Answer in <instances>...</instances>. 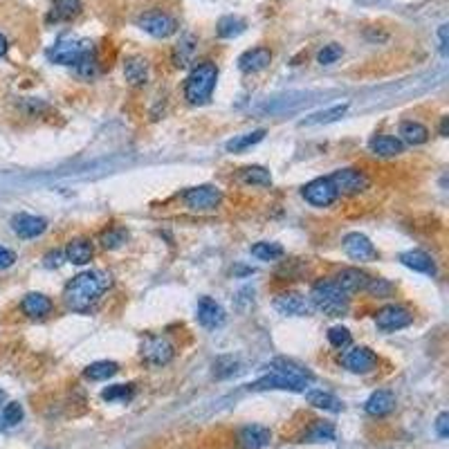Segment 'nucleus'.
<instances>
[{
	"instance_id": "obj_18",
	"label": "nucleus",
	"mask_w": 449,
	"mask_h": 449,
	"mask_svg": "<svg viewBox=\"0 0 449 449\" xmlns=\"http://www.w3.org/2000/svg\"><path fill=\"white\" fill-rule=\"evenodd\" d=\"M236 443L240 449H263L270 443V429L263 424H247L238 431Z\"/></svg>"
},
{
	"instance_id": "obj_41",
	"label": "nucleus",
	"mask_w": 449,
	"mask_h": 449,
	"mask_svg": "<svg viewBox=\"0 0 449 449\" xmlns=\"http://www.w3.org/2000/svg\"><path fill=\"white\" fill-rule=\"evenodd\" d=\"M364 292L373 294V297H378V299H385V297H391L393 286L382 277H368V283H366Z\"/></svg>"
},
{
	"instance_id": "obj_7",
	"label": "nucleus",
	"mask_w": 449,
	"mask_h": 449,
	"mask_svg": "<svg viewBox=\"0 0 449 449\" xmlns=\"http://www.w3.org/2000/svg\"><path fill=\"white\" fill-rule=\"evenodd\" d=\"M137 25L146 32V34L156 39H169L171 34L178 32V20L169 16L167 12H146L137 18Z\"/></svg>"
},
{
	"instance_id": "obj_42",
	"label": "nucleus",
	"mask_w": 449,
	"mask_h": 449,
	"mask_svg": "<svg viewBox=\"0 0 449 449\" xmlns=\"http://www.w3.org/2000/svg\"><path fill=\"white\" fill-rule=\"evenodd\" d=\"M328 342H331L333 348L342 350V348L350 346V342H353V337H350L348 328H344V326H333L331 331H328Z\"/></svg>"
},
{
	"instance_id": "obj_23",
	"label": "nucleus",
	"mask_w": 449,
	"mask_h": 449,
	"mask_svg": "<svg viewBox=\"0 0 449 449\" xmlns=\"http://www.w3.org/2000/svg\"><path fill=\"white\" fill-rule=\"evenodd\" d=\"M124 76L130 85L141 88L148 81V63L144 57H128L124 61Z\"/></svg>"
},
{
	"instance_id": "obj_25",
	"label": "nucleus",
	"mask_w": 449,
	"mask_h": 449,
	"mask_svg": "<svg viewBox=\"0 0 449 449\" xmlns=\"http://www.w3.org/2000/svg\"><path fill=\"white\" fill-rule=\"evenodd\" d=\"M92 243L88 238H74L65 247V261L74 263V265H85L92 258Z\"/></svg>"
},
{
	"instance_id": "obj_26",
	"label": "nucleus",
	"mask_w": 449,
	"mask_h": 449,
	"mask_svg": "<svg viewBox=\"0 0 449 449\" xmlns=\"http://www.w3.org/2000/svg\"><path fill=\"white\" fill-rule=\"evenodd\" d=\"M81 0H52V12L48 16V20H54V23H63V20H72L74 16L81 14Z\"/></svg>"
},
{
	"instance_id": "obj_16",
	"label": "nucleus",
	"mask_w": 449,
	"mask_h": 449,
	"mask_svg": "<svg viewBox=\"0 0 449 449\" xmlns=\"http://www.w3.org/2000/svg\"><path fill=\"white\" fill-rule=\"evenodd\" d=\"M270 63H272V52L268 48H254V50H247L245 54H240L238 68L245 74H256L261 70H265Z\"/></svg>"
},
{
	"instance_id": "obj_24",
	"label": "nucleus",
	"mask_w": 449,
	"mask_h": 449,
	"mask_svg": "<svg viewBox=\"0 0 449 449\" xmlns=\"http://www.w3.org/2000/svg\"><path fill=\"white\" fill-rule=\"evenodd\" d=\"M402 144H411V146H420L429 139V128L420 122H413V119H407V122L400 124V137Z\"/></svg>"
},
{
	"instance_id": "obj_44",
	"label": "nucleus",
	"mask_w": 449,
	"mask_h": 449,
	"mask_svg": "<svg viewBox=\"0 0 449 449\" xmlns=\"http://www.w3.org/2000/svg\"><path fill=\"white\" fill-rule=\"evenodd\" d=\"M339 57H342V46H337V43H331V46H324L319 50V54H317V61H319L322 65H331L335 63Z\"/></svg>"
},
{
	"instance_id": "obj_15",
	"label": "nucleus",
	"mask_w": 449,
	"mask_h": 449,
	"mask_svg": "<svg viewBox=\"0 0 449 449\" xmlns=\"http://www.w3.org/2000/svg\"><path fill=\"white\" fill-rule=\"evenodd\" d=\"M198 324L205 326V328H209V331H214V328H221L225 322H227V312L221 303H216L214 299L209 297H202L198 301Z\"/></svg>"
},
{
	"instance_id": "obj_9",
	"label": "nucleus",
	"mask_w": 449,
	"mask_h": 449,
	"mask_svg": "<svg viewBox=\"0 0 449 449\" xmlns=\"http://www.w3.org/2000/svg\"><path fill=\"white\" fill-rule=\"evenodd\" d=\"M308 387V382H303L299 378H292L281 373V371H270L268 375H263L256 380L254 385H249L251 391H270V389H279V391H303Z\"/></svg>"
},
{
	"instance_id": "obj_5",
	"label": "nucleus",
	"mask_w": 449,
	"mask_h": 449,
	"mask_svg": "<svg viewBox=\"0 0 449 449\" xmlns=\"http://www.w3.org/2000/svg\"><path fill=\"white\" fill-rule=\"evenodd\" d=\"M331 182L342 195H357L371 187L368 175L359 169H339L331 175Z\"/></svg>"
},
{
	"instance_id": "obj_47",
	"label": "nucleus",
	"mask_w": 449,
	"mask_h": 449,
	"mask_svg": "<svg viewBox=\"0 0 449 449\" xmlns=\"http://www.w3.org/2000/svg\"><path fill=\"white\" fill-rule=\"evenodd\" d=\"M14 261H16V254H14V251L0 245V270L12 268V265H14Z\"/></svg>"
},
{
	"instance_id": "obj_49",
	"label": "nucleus",
	"mask_w": 449,
	"mask_h": 449,
	"mask_svg": "<svg viewBox=\"0 0 449 449\" xmlns=\"http://www.w3.org/2000/svg\"><path fill=\"white\" fill-rule=\"evenodd\" d=\"M438 39H441L443 54H447V25H441V29H438Z\"/></svg>"
},
{
	"instance_id": "obj_11",
	"label": "nucleus",
	"mask_w": 449,
	"mask_h": 449,
	"mask_svg": "<svg viewBox=\"0 0 449 449\" xmlns=\"http://www.w3.org/2000/svg\"><path fill=\"white\" fill-rule=\"evenodd\" d=\"M375 324L385 333L400 331V328H407L413 324V315L407 308H402V305H385L382 310H378Z\"/></svg>"
},
{
	"instance_id": "obj_20",
	"label": "nucleus",
	"mask_w": 449,
	"mask_h": 449,
	"mask_svg": "<svg viewBox=\"0 0 449 449\" xmlns=\"http://www.w3.org/2000/svg\"><path fill=\"white\" fill-rule=\"evenodd\" d=\"M400 263H402L404 268L413 270V272H422V275H429V277L436 275V263H434V258L427 254V251H422V249L404 251V254H400Z\"/></svg>"
},
{
	"instance_id": "obj_2",
	"label": "nucleus",
	"mask_w": 449,
	"mask_h": 449,
	"mask_svg": "<svg viewBox=\"0 0 449 449\" xmlns=\"http://www.w3.org/2000/svg\"><path fill=\"white\" fill-rule=\"evenodd\" d=\"M310 305L326 317H344L348 312L350 297L333 279H322L310 290Z\"/></svg>"
},
{
	"instance_id": "obj_13",
	"label": "nucleus",
	"mask_w": 449,
	"mask_h": 449,
	"mask_svg": "<svg viewBox=\"0 0 449 449\" xmlns=\"http://www.w3.org/2000/svg\"><path fill=\"white\" fill-rule=\"evenodd\" d=\"M344 251L353 258V261H359V263H366V261H375L378 258V249L375 245L371 243V240L359 234V232H350L344 236V243H342Z\"/></svg>"
},
{
	"instance_id": "obj_46",
	"label": "nucleus",
	"mask_w": 449,
	"mask_h": 449,
	"mask_svg": "<svg viewBox=\"0 0 449 449\" xmlns=\"http://www.w3.org/2000/svg\"><path fill=\"white\" fill-rule=\"evenodd\" d=\"M63 261H65V254L63 251H59V249H54V251H50V254H46V258H43V265L46 268H61L63 265Z\"/></svg>"
},
{
	"instance_id": "obj_45",
	"label": "nucleus",
	"mask_w": 449,
	"mask_h": 449,
	"mask_svg": "<svg viewBox=\"0 0 449 449\" xmlns=\"http://www.w3.org/2000/svg\"><path fill=\"white\" fill-rule=\"evenodd\" d=\"M74 70H76V74H79V76H83V79H90V76H95L97 74V54L83 59L79 65H74Z\"/></svg>"
},
{
	"instance_id": "obj_33",
	"label": "nucleus",
	"mask_w": 449,
	"mask_h": 449,
	"mask_svg": "<svg viewBox=\"0 0 449 449\" xmlns=\"http://www.w3.org/2000/svg\"><path fill=\"white\" fill-rule=\"evenodd\" d=\"M240 182H245V184H251V187H270L272 184V175L268 169H263V167H245V169H240Z\"/></svg>"
},
{
	"instance_id": "obj_4",
	"label": "nucleus",
	"mask_w": 449,
	"mask_h": 449,
	"mask_svg": "<svg viewBox=\"0 0 449 449\" xmlns=\"http://www.w3.org/2000/svg\"><path fill=\"white\" fill-rule=\"evenodd\" d=\"M92 54H97L92 41H88V39H72V36L59 39L48 50L50 61L59 63V65H79L83 59L92 57Z\"/></svg>"
},
{
	"instance_id": "obj_36",
	"label": "nucleus",
	"mask_w": 449,
	"mask_h": 449,
	"mask_svg": "<svg viewBox=\"0 0 449 449\" xmlns=\"http://www.w3.org/2000/svg\"><path fill=\"white\" fill-rule=\"evenodd\" d=\"M286 254V249H283L279 243H268V240H263V243H256L251 247V256H256L258 261H277Z\"/></svg>"
},
{
	"instance_id": "obj_38",
	"label": "nucleus",
	"mask_w": 449,
	"mask_h": 449,
	"mask_svg": "<svg viewBox=\"0 0 449 449\" xmlns=\"http://www.w3.org/2000/svg\"><path fill=\"white\" fill-rule=\"evenodd\" d=\"M23 420V407L18 402H9L5 404L3 413H0V429H9V427H16Z\"/></svg>"
},
{
	"instance_id": "obj_19",
	"label": "nucleus",
	"mask_w": 449,
	"mask_h": 449,
	"mask_svg": "<svg viewBox=\"0 0 449 449\" xmlns=\"http://www.w3.org/2000/svg\"><path fill=\"white\" fill-rule=\"evenodd\" d=\"M333 281H335L337 286L342 288L344 292L353 294V292H359V290L366 288L368 275H366V272L359 270V268H344L342 272H337V277H335Z\"/></svg>"
},
{
	"instance_id": "obj_31",
	"label": "nucleus",
	"mask_w": 449,
	"mask_h": 449,
	"mask_svg": "<svg viewBox=\"0 0 449 449\" xmlns=\"http://www.w3.org/2000/svg\"><path fill=\"white\" fill-rule=\"evenodd\" d=\"M195 48H198V43H195V39L191 34L180 39V43L175 46V52H173L175 65H178V68H187V65L191 63V59H193V54H195Z\"/></svg>"
},
{
	"instance_id": "obj_1",
	"label": "nucleus",
	"mask_w": 449,
	"mask_h": 449,
	"mask_svg": "<svg viewBox=\"0 0 449 449\" xmlns=\"http://www.w3.org/2000/svg\"><path fill=\"white\" fill-rule=\"evenodd\" d=\"M111 275L104 270H90L76 275L63 290V299L74 312H90L102 294L111 288Z\"/></svg>"
},
{
	"instance_id": "obj_30",
	"label": "nucleus",
	"mask_w": 449,
	"mask_h": 449,
	"mask_svg": "<svg viewBox=\"0 0 449 449\" xmlns=\"http://www.w3.org/2000/svg\"><path fill=\"white\" fill-rule=\"evenodd\" d=\"M348 111V104H339V106H333V108H328V111H319V113H315L310 117H305L301 126H319V124H331L335 122V119L339 117H344Z\"/></svg>"
},
{
	"instance_id": "obj_48",
	"label": "nucleus",
	"mask_w": 449,
	"mask_h": 449,
	"mask_svg": "<svg viewBox=\"0 0 449 449\" xmlns=\"http://www.w3.org/2000/svg\"><path fill=\"white\" fill-rule=\"evenodd\" d=\"M436 434L441 438H447L449 436V413H441L436 420Z\"/></svg>"
},
{
	"instance_id": "obj_34",
	"label": "nucleus",
	"mask_w": 449,
	"mask_h": 449,
	"mask_svg": "<svg viewBox=\"0 0 449 449\" xmlns=\"http://www.w3.org/2000/svg\"><path fill=\"white\" fill-rule=\"evenodd\" d=\"M265 137V130H251V133H245V135H238V137H234V139H229L227 144H225V148L229 151V153H243V151H247L249 146H254V144H258V141Z\"/></svg>"
},
{
	"instance_id": "obj_14",
	"label": "nucleus",
	"mask_w": 449,
	"mask_h": 449,
	"mask_svg": "<svg viewBox=\"0 0 449 449\" xmlns=\"http://www.w3.org/2000/svg\"><path fill=\"white\" fill-rule=\"evenodd\" d=\"M275 308L286 317H305L310 315V301L299 292H283L275 299Z\"/></svg>"
},
{
	"instance_id": "obj_10",
	"label": "nucleus",
	"mask_w": 449,
	"mask_h": 449,
	"mask_svg": "<svg viewBox=\"0 0 449 449\" xmlns=\"http://www.w3.org/2000/svg\"><path fill=\"white\" fill-rule=\"evenodd\" d=\"M301 193L312 207H331L339 195L331 178H317V180L308 182Z\"/></svg>"
},
{
	"instance_id": "obj_29",
	"label": "nucleus",
	"mask_w": 449,
	"mask_h": 449,
	"mask_svg": "<svg viewBox=\"0 0 449 449\" xmlns=\"http://www.w3.org/2000/svg\"><path fill=\"white\" fill-rule=\"evenodd\" d=\"M305 400L308 404L317 409H324V411H342V400H337L333 393L328 391H319V389H312L305 393Z\"/></svg>"
},
{
	"instance_id": "obj_50",
	"label": "nucleus",
	"mask_w": 449,
	"mask_h": 449,
	"mask_svg": "<svg viewBox=\"0 0 449 449\" xmlns=\"http://www.w3.org/2000/svg\"><path fill=\"white\" fill-rule=\"evenodd\" d=\"M7 54V39L0 34V57H5Z\"/></svg>"
},
{
	"instance_id": "obj_3",
	"label": "nucleus",
	"mask_w": 449,
	"mask_h": 449,
	"mask_svg": "<svg viewBox=\"0 0 449 449\" xmlns=\"http://www.w3.org/2000/svg\"><path fill=\"white\" fill-rule=\"evenodd\" d=\"M216 81H218L216 63H212V61L198 63L189 72L187 81H184V97H187V102L191 106H205L212 99Z\"/></svg>"
},
{
	"instance_id": "obj_52",
	"label": "nucleus",
	"mask_w": 449,
	"mask_h": 449,
	"mask_svg": "<svg viewBox=\"0 0 449 449\" xmlns=\"http://www.w3.org/2000/svg\"><path fill=\"white\" fill-rule=\"evenodd\" d=\"M3 398H5V393H3V391H0V400H3Z\"/></svg>"
},
{
	"instance_id": "obj_35",
	"label": "nucleus",
	"mask_w": 449,
	"mask_h": 449,
	"mask_svg": "<svg viewBox=\"0 0 449 449\" xmlns=\"http://www.w3.org/2000/svg\"><path fill=\"white\" fill-rule=\"evenodd\" d=\"M270 371H281V373L292 375V378H299V380H303V382H308V385L312 382L310 371H305L303 366H299V364L290 362V359H283V357L275 359V362L270 364Z\"/></svg>"
},
{
	"instance_id": "obj_17",
	"label": "nucleus",
	"mask_w": 449,
	"mask_h": 449,
	"mask_svg": "<svg viewBox=\"0 0 449 449\" xmlns=\"http://www.w3.org/2000/svg\"><path fill=\"white\" fill-rule=\"evenodd\" d=\"M12 229L16 232V236L20 238H36L48 229V221L39 216H29V214H18L14 216L12 221Z\"/></svg>"
},
{
	"instance_id": "obj_43",
	"label": "nucleus",
	"mask_w": 449,
	"mask_h": 449,
	"mask_svg": "<svg viewBox=\"0 0 449 449\" xmlns=\"http://www.w3.org/2000/svg\"><path fill=\"white\" fill-rule=\"evenodd\" d=\"M238 371V362L234 357H218L214 364V373L216 378H229Z\"/></svg>"
},
{
	"instance_id": "obj_21",
	"label": "nucleus",
	"mask_w": 449,
	"mask_h": 449,
	"mask_svg": "<svg viewBox=\"0 0 449 449\" xmlns=\"http://www.w3.org/2000/svg\"><path fill=\"white\" fill-rule=\"evenodd\" d=\"M364 409L368 415H373V418H382V415H389L393 409H396V396H393L391 391L382 389V391H375L373 396H371L364 404Z\"/></svg>"
},
{
	"instance_id": "obj_51",
	"label": "nucleus",
	"mask_w": 449,
	"mask_h": 449,
	"mask_svg": "<svg viewBox=\"0 0 449 449\" xmlns=\"http://www.w3.org/2000/svg\"><path fill=\"white\" fill-rule=\"evenodd\" d=\"M447 128H449V117H443V122H441V135L447 137Z\"/></svg>"
},
{
	"instance_id": "obj_37",
	"label": "nucleus",
	"mask_w": 449,
	"mask_h": 449,
	"mask_svg": "<svg viewBox=\"0 0 449 449\" xmlns=\"http://www.w3.org/2000/svg\"><path fill=\"white\" fill-rule=\"evenodd\" d=\"M117 371H119V366L115 362H95L85 368V378L92 382H102V380L113 378Z\"/></svg>"
},
{
	"instance_id": "obj_12",
	"label": "nucleus",
	"mask_w": 449,
	"mask_h": 449,
	"mask_svg": "<svg viewBox=\"0 0 449 449\" xmlns=\"http://www.w3.org/2000/svg\"><path fill=\"white\" fill-rule=\"evenodd\" d=\"M378 362H380L378 355L371 348H366V346L350 348L348 353H344V357H342L344 368H348L350 373H362V375L371 373V371H375Z\"/></svg>"
},
{
	"instance_id": "obj_22",
	"label": "nucleus",
	"mask_w": 449,
	"mask_h": 449,
	"mask_svg": "<svg viewBox=\"0 0 449 449\" xmlns=\"http://www.w3.org/2000/svg\"><path fill=\"white\" fill-rule=\"evenodd\" d=\"M20 310L27 317H32V319H41V317L52 312V299L41 292H29L25 294V299L20 301Z\"/></svg>"
},
{
	"instance_id": "obj_28",
	"label": "nucleus",
	"mask_w": 449,
	"mask_h": 449,
	"mask_svg": "<svg viewBox=\"0 0 449 449\" xmlns=\"http://www.w3.org/2000/svg\"><path fill=\"white\" fill-rule=\"evenodd\" d=\"M331 441H335V427L331 422L315 420L308 427V431L303 434L301 443H331Z\"/></svg>"
},
{
	"instance_id": "obj_32",
	"label": "nucleus",
	"mask_w": 449,
	"mask_h": 449,
	"mask_svg": "<svg viewBox=\"0 0 449 449\" xmlns=\"http://www.w3.org/2000/svg\"><path fill=\"white\" fill-rule=\"evenodd\" d=\"M247 27V23L238 16H223L216 25V34L221 39H234L238 34H243Z\"/></svg>"
},
{
	"instance_id": "obj_39",
	"label": "nucleus",
	"mask_w": 449,
	"mask_h": 449,
	"mask_svg": "<svg viewBox=\"0 0 449 449\" xmlns=\"http://www.w3.org/2000/svg\"><path fill=\"white\" fill-rule=\"evenodd\" d=\"M133 393H135L133 385H113V387L104 389L102 398L106 402H128L133 398Z\"/></svg>"
},
{
	"instance_id": "obj_8",
	"label": "nucleus",
	"mask_w": 449,
	"mask_h": 449,
	"mask_svg": "<svg viewBox=\"0 0 449 449\" xmlns=\"http://www.w3.org/2000/svg\"><path fill=\"white\" fill-rule=\"evenodd\" d=\"M175 357V346L167 337H148L141 346V359L151 366H167Z\"/></svg>"
},
{
	"instance_id": "obj_40",
	"label": "nucleus",
	"mask_w": 449,
	"mask_h": 449,
	"mask_svg": "<svg viewBox=\"0 0 449 449\" xmlns=\"http://www.w3.org/2000/svg\"><path fill=\"white\" fill-rule=\"evenodd\" d=\"M99 243H102L104 249H117V247H122L126 243V232L122 227H111V229H106V232L102 234Z\"/></svg>"
},
{
	"instance_id": "obj_27",
	"label": "nucleus",
	"mask_w": 449,
	"mask_h": 449,
	"mask_svg": "<svg viewBox=\"0 0 449 449\" xmlns=\"http://www.w3.org/2000/svg\"><path fill=\"white\" fill-rule=\"evenodd\" d=\"M371 151L380 158H396L400 153H404V144L393 135H378L371 139Z\"/></svg>"
},
{
	"instance_id": "obj_6",
	"label": "nucleus",
	"mask_w": 449,
	"mask_h": 449,
	"mask_svg": "<svg viewBox=\"0 0 449 449\" xmlns=\"http://www.w3.org/2000/svg\"><path fill=\"white\" fill-rule=\"evenodd\" d=\"M182 200L189 209L195 212H212L216 209L223 200V193L218 187H212V184H200V187L187 189L182 193Z\"/></svg>"
}]
</instances>
